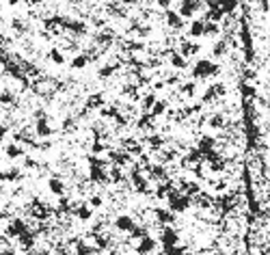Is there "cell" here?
Masks as SVG:
<instances>
[{
    "instance_id": "1",
    "label": "cell",
    "mask_w": 270,
    "mask_h": 255,
    "mask_svg": "<svg viewBox=\"0 0 270 255\" xmlns=\"http://www.w3.org/2000/svg\"><path fill=\"white\" fill-rule=\"evenodd\" d=\"M216 74H218V67H216L212 61H208V58L197 61V65H194V69H192L194 78H208V76H216Z\"/></svg>"
},
{
    "instance_id": "2",
    "label": "cell",
    "mask_w": 270,
    "mask_h": 255,
    "mask_svg": "<svg viewBox=\"0 0 270 255\" xmlns=\"http://www.w3.org/2000/svg\"><path fill=\"white\" fill-rule=\"evenodd\" d=\"M160 240H162V245H164V247L177 245V242H180V231L171 229V227H164V229L160 231Z\"/></svg>"
},
{
    "instance_id": "3",
    "label": "cell",
    "mask_w": 270,
    "mask_h": 255,
    "mask_svg": "<svg viewBox=\"0 0 270 255\" xmlns=\"http://www.w3.org/2000/svg\"><path fill=\"white\" fill-rule=\"evenodd\" d=\"M156 249V240L151 236H143L140 238V242H138V247H136V255H149L151 251Z\"/></svg>"
},
{
    "instance_id": "4",
    "label": "cell",
    "mask_w": 270,
    "mask_h": 255,
    "mask_svg": "<svg viewBox=\"0 0 270 255\" xmlns=\"http://www.w3.org/2000/svg\"><path fill=\"white\" fill-rule=\"evenodd\" d=\"M115 227H117L119 231H130L134 227L132 216H130V214H119L117 219H115Z\"/></svg>"
},
{
    "instance_id": "5",
    "label": "cell",
    "mask_w": 270,
    "mask_h": 255,
    "mask_svg": "<svg viewBox=\"0 0 270 255\" xmlns=\"http://www.w3.org/2000/svg\"><path fill=\"white\" fill-rule=\"evenodd\" d=\"M69 212H74V214H76V216H78V219H80V221H89V219H91V216H93V210H91V208H89V205H86V203L74 205V208H72V210H69Z\"/></svg>"
},
{
    "instance_id": "6",
    "label": "cell",
    "mask_w": 270,
    "mask_h": 255,
    "mask_svg": "<svg viewBox=\"0 0 270 255\" xmlns=\"http://www.w3.org/2000/svg\"><path fill=\"white\" fill-rule=\"evenodd\" d=\"M48 188H50L52 195H58V197H61L63 191H65V184H63L61 177H50V180H48Z\"/></svg>"
},
{
    "instance_id": "7",
    "label": "cell",
    "mask_w": 270,
    "mask_h": 255,
    "mask_svg": "<svg viewBox=\"0 0 270 255\" xmlns=\"http://www.w3.org/2000/svg\"><path fill=\"white\" fill-rule=\"evenodd\" d=\"M35 132L39 134V137H50V134H52V128L48 126V121H46V119H37Z\"/></svg>"
},
{
    "instance_id": "8",
    "label": "cell",
    "mask_w": 270,
    "mask_h": 255,
    "mask_svg": "<svg viewBox=\"0 0 270 255\" xmlns=\"http://www.w3.org/2000/svg\"><path fill=\"white\" fill-rule=\"evenodd\" d=\"M102 104H104V95L102 93H93L86 100V108H102Z\"/></svg>"
},
{
    "instance_id": "9",
    "label": "cell",
    "mask_w": 270,
    "mask_h": 255,
    "mask_svg": "<svg viewBox=\"0 0 270 255\" xmlns=\"http://www.w3.org/2000/svg\"><path fill=\"white\" fill-rule=\"evenodd\" d=\"M166 22H169V26H173V28H180L182 26V15L175 13V11H166Z\"/></svg>"
},
{
    "instance_id": "10",
    "label": "cell",
    "mask_w": 270,
    "mask_h": 255,
    "mask_svg": "<svg viewBox=\"0 0 270 255\" xmlns=\"http://www.w3.org/2000/svg\"><path fill=\"white\" fill-rule=\"evenodd\" d=\"M156 219H158L160 223H173L175 216H173L171 210H156Z\"/></svg>"
},
{
    "instance_id": "11",
    "label": "cell",
    "mask_w": 270,
    "mask_h": 255,
    "mask_svg": "<svg viewBox=\"0 0 270 255\" xmlns=\"http://www.w3.org/2000/svg\"><path fill=\"white\" fill-rule=\"evenodd\" d=\"M212 147H214V139L212 137H203L201 141H199V151H201V154L212 151Z\"/></svg>"
},
{
    "instance_id": "12",
    "label": "cell",
    "mask_w": 270,
    "mask_h": 255,
    "mask_svg": "<svg viewBox=\"0 0 270 255\" xmlns=\"http://www.w3.org/2000/svg\"><path fill=\"white\" fill-rule=\"evenodd\" d=\"M149 111H151V117H160V115H164V113H166V102H158V100H156V102H154V106H151Z\"/></svg>"
},
{
    "instance_id": "13",
    "label": "cell",
    "mask_w": 270,
    "mask_h": 255,
    "mask_svg": "<svg viewBox=\"0 0 270 255\" xmlns=\"http://www.w3.org/2000/svg\"><path fill=\"white\" fill-rule=\"evenodd\" d=\"M4 151H7L9 158H18V156L24 154V149H22L20 145H4Z\"/></svg>"
},
{
    "instance_id": "14",
    "label": "cell",
    "mask_w": 270,
    "mask_h": 255,
    "mask_svg": "<svg viewBox=\"0 0 270 255\" xmlns=\"http://www.w3.org/2000/svg\"><path fill=\"white\" fill-rule=\"evenodd\" d=\"M91 58L86 57V54H80V57H76L74 61H72V67L74 69H82V67H86V63H89Z\"/></svg>"
},
{
    "instance_id": "15",
    "label": "cell",
    "mask_w": 270,
    "mask_h": 255,
    "mask_svg": "<svg viewBox=\"0 0 270 255\" xmlns=\"http://www.w3.org/2000/svg\"><path fill=\"white\" fill-rule=\"evenodd\" d=\"M50 61H52V63H56V65H63V63H65L63 52H61V50H56V48H54V50H50Z\"/></svg>"
},
{
    "instance_id": "16",
    "label": "cell",
    "mask_w": 270,
    "mask_h": 255,
    "mask_svg": "<svg viewBox=\"0 0 270 255\" xmlns=\"http://www.w3.org/2000/svg\"><path fill=\"white\" fill-rule=\"evenodd\" d=\"M203 22H192L190 24V35L192 37H199V35H203Z\"/></svg>"
},
{
    "instance_id": "17",
    "label": "cell",
    "mask_w": 270,
    "mask_h": 255,
    "mask_svg": "<svg viewBox=\"0 0 270 255\" xmlns=\"http://www.w3.org/2000/svg\"><path fill=\"white\" fill-rule=\"evenodd\" d=\"M171 65H173V67H186V58H184L182 57V54H173V57H171Z\"/></svg>"
},
{
    "instance_id": "18",
    "label": "cell",
    "mask_w": 270,
    "mask_h": 255,
    "mask_svg": "<svg viewBox=\"0 0 270 255\" xmlns=\"http://www.w3.org/2000/svg\"><path fill=\"white\" fill-rule=\"evenodd\" d=\"M154 102H156V93H147V95L143 97V102H140V104H143L145 111H149V108L154 106Z\"/></svg>"
},
{
    "instance_id": "19",
    "label": "cell",
    "mask_w": 270,
    "mask_h": 255,
    "mask_svg": "<svg viewBox=\"0 0 270 255\" xmlns=\"http://www.w3.org/2000/svg\"><path fill=\"white\" fill-rule=\"evenodd\" d=\"M182 91H184V95L192 97L194 93H197V85H194V83H186V85L182 86Z\"/></svg>"
},
{
    "instance_id": "20",
    "label": "cell",
    "mask_w": 270,
    "mask_h": 255,
    "mask_svg": "<svg viewBox=\"0 0 270 255\" xmlns=\"http://www.w3.org/2000/svg\"><path fill=\"white\" fill-rule=\"evenodd\" d=\"M223 123H225L223 115H212V117H210V126H212V128H223Z\"/></svg>"
},
{
    "instance_id": "21",
    "label": "cell",
    "mask_w": 270,
    "mask_h": 255,
    "mask_svg": "<svg viewBox=\"0 0 270 255\" xmlns=\"http://www.w3.org/2000/svg\"><path fill=\"white\" fill-rule=\"evenodd\" d=\"M67 28H69V30H76V32H84V30H86V26L82 24V22H69Z\"/></svg>"
},
{
    "instance_id": "22",
    "label": "cell",
    "mask_w": 270,
    "mask_h": 255,
    "mask_svg": "<svg viewBox=\"0 0 270 255\" xmlns=\"http://www.w3.org/2000/svg\"><path fill=\"white\" fill-rule=\"evenodd\" d=\"M13 93H11V91H2V93H0V102H2V104H13Z\"/></svg>"
},
{
    "instance_id": "23",
    "label": "cell",
    "mask_w": 270,
    "mask_h": 255,
    "mask_svg": "<svg viewBox=\"0 0 270 255\" xmlns=\"http://www.w3.org/2000/svg\"><path fill=\"white\" fill-rule=\"evenodd\" d=\"M203 35H218V26L210 22L208 26H203Z\"/></svg>"
},
{
    "instance_id": "24",
    "label": "cell",
    "mask_w": 270,
    "mask_h": 255,
    "mask_svg": "<svg viewBox=\"0 0 270 255\" xmlns=\"http://www.w3.org/2000/svg\"><path fill=\"white\" fill-rule=\"evenodd\" d=\"M86 205H89V208H100V205H102V197H97V195H93V197H89V201H86Z\"/></svg>"
},
{
    "instance_id": "25",
    "label": "cell",
    "mask_w": 270,
    "mask_h": 255,
    "mask_svg": "<svg viewBox=\"0 0 270 255\" xmlns=\"http://www.w3.org/2000/svg\"><path fill=\"white\" fill-rule=\"evenodd\" d=\"M112 72H115V67H112V65H106V67L100 69V78H108V76H112Z\"/></svg>"
},
{
    "instance_id": "26",
    "label": "cell",
    "mask_w": 270,
    "mask_h": 255,
    "mask_svg": "<svg viewBox=\"0 0 270 255\" xmlns=\"http://www.w3.org/2000/svg\"><path fill=\"white\" fill-rule=\"evenodd\" d=\"M110 177H112V182H121L123 180V173L119 171V169H110Z\"/></svg>"
},
{
    "instance_id": "27",
    "label": "cell",
    "mask_w": 270,
    "mask_h": 255,
    "mask_svg": "<svg viewBox=\"0 0 270 255\" xmlns=\"http://www.w3.org/2000/svg\"><path fill=\"white\" fill-rule=\"evenodd\" d=\"M91 149H93V154H100V151H104V149H106V145H104V143H100V141H95V143L91 145Z\"/></svg>"
},
{
    "instance_id": "28",
    "label": "cell",
    "mask_w": 270,
    "mask_h": 255,
    "mask_svg": "<svg viewBox=\"0 0 270 255\" xmlns=\"http://www.w3.org/2000/svg\"><path fill=\"white\" fill-rule=\"evenodd\" d=\"M223 52H225V41H218V43L214 46V54H216V57H220Z\"/></svg>"
},
{
    "instance_id": "29",
    "label": "cell",
    "mask_w": 270,
    "mask_h": 255,
    "mask_svg": "<svg viewBox=\"0 0 270 255\" xmlns=\"http://www.w3.org/2000/svg\"><path fill=\"white\" fill-rule=\"evenodd\" d=\"M7 134H9V128H7V126H0V141L7 137Z\"/></svg>"
},
{
    "instance_id": "30",
    "label": "cell",
    "mask_w": 270,
    "mask_h": 255,
    "mask_svg": "<svg viewBox=\"0 0 270 255\" xmlns=\"http://www.w3.org/2000/svg\"><path fill=\"white\" fill-rule=\"evenodd\" d=\"M26 167H28V169H32V167H37V162L32 160V158H26Z\"/></svg>"
},
{
    "instance_id": "31",
    "label": "cell",
    "mask_w": 270,
    "mask_h": 255,
    "mask_svg": "<svg viewBox=\"0 0 270 255\" xmlns=\"http://www.w3.org/2000/svg\"><path fill=\"white\" fill-rule=\"evenodd\" d=\"M158 4H160V7H169L171 0H158Z\"/></svg>"
},
{
    "instance_id": "32",
    "label": "cell",
    "mask_w": 270,
    "mask_h": 255,
    "mask_svg": "<svg viewBox=\"0 0 270 255\" xmlns=\"http://www.w3.org/2000/svg\"><path fill=\"white\" fill-rule=\"evenodd\" d=\"M37 255H52V253L48 251V249H39V251H37Z\"/></svg>"
},
{
    "instance_id": "33",
    "label": "cell",
    "mask_w": 270,
    "mask_h": 255,
    "mask_svg": "<svg viewBox=\"0 0 270 255\" xmlns=\"http://www.w3.org/2000/svg\"><path fill=\"white\" fill-rule=\"evenodd\" d=\"M30 4H39V2H43V0H28Z\"/></svg>"
},
{
    "instance_id": "34",
    "label": "cell",
    "mask_w": 270,
    "mask_h": 255,
    "mask_svg": "<svg viewBox=\"0 0 270 255\" xmlns=\"http://www.w3.org/2000/svg\"><path fill=\"white\" fill-rule=\"evenodd\" d=\"M7 2H9V4H18L20 0H7Z\"/></svg>"
}]
</instances>
